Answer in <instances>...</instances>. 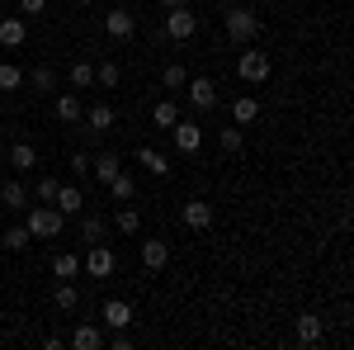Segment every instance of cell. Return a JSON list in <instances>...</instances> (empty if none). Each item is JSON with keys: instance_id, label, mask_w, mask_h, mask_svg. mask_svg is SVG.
Wrapping results in <instances>:
<instances>
[{"instance_id": "cell-33", "label": "cell", "mask_w": 354, "mask_h": 350, "mask_svg": "<svg viewBox=\"0 0 354 350\" xmlns=\"http://www.w3.org/2000/svg\"><path fill=\"white\" fill-rule=\"evenodd\" d=\"M118 81H123V67H118V62H100V67H95V85L113 90Z\"/></svg>"}, {"instance_id": "cell-9", "label": "cell", "mask_w": 354, "mask_h": 350, "mask_svg": "<svg viewBox=\"0 0 354 350\" xmlns=\"http://www.w3.org/2000/svg\"><path fill=\"white\" fill-rule=\"evenodd\" d=\"M104 33L118 38V43H123V38H133V33H137V15H133V10H123V5L109 10V15H104Z\"/></svg>"}, {"instance_id": "cell-7", "label": "cell", "mask_w": 354, "mask_h": 350, "mask_svg": "<svg viewBox=\"0 0 354 350\" xmlns=\"http://www.w3.org/2000/svg\"><path fill=\"white\" fill-rule=\"evenodd\" d=\"M180 218H185V227H194V232H208L218 213H213V204H208V199H189V204L180 209Z\"/></svg>"}, {"instance_id": "cell-20", "label": "cell", "mask_w": 354, "mask_h": 350, "mask_svg": "<svg viewBox=\"0 0 354 350\" xmlns=\"http://www.w3.org/2000/svg\"><path fill=\"white\" fill-rule=\"evenodd\" d=\"M104 189H109V199H113V204H133V194H137V180L128 175V170H118V175H113V180H109Z\"/></svg>"}, {"instance_id": "cell-6", "label": "cell", "mask_w": 354, "mask_h": 350, "mask_svg": "<svg viewBox=\"0 0 354 350\" xmlns=\"http://www.w3.org/2000/svg\"><path fill=\"white\" fill-rule=\"evenodd\" d=\"M170 137H175V152H185V157H194V152L203 147V128H198L194 119H180V123L170 128Z\"/></svg>"}, {"instance_id": "cell-23", "label": "cell", "mask_w": 354, "mask_h": 350, "mask_svg": "<svg viewBox=\"0 0 354 350\" xmlns=\"http://www.w3.org/2000/svg\"><path fill=\"white\" fill-rule=\"evenodd\" d=\"M81 123H90V133H109V128H113V109H109V105L85 109V114H81Z\"/></svg>"}, {"instance_id": "cell-18", "label": "cell", "mask_w": 354, "mask_h": 350, "mask_svg": "<svg viewBox=\"0 0 354 350\" xmlns=\"http://www.w3.org/2000/svg\"><path fill=\"white\" fill-rule=\"evenodd\" d=\"M53 303H57V313H76V308H81V289H76L71 279H57Z\"/></svg>"}, {"instance_id": "cell-16", "label": "cell", "mask_w": 354, "mask_h": 350, "mask_svg": "<svg viewBox=\"0 0 354 350\" xmlns=\"http://www.w3.org/2000/svg\"><path fill=\"white\" fill-rule=\"evenodd\" d=\"M5 166H15V170L24 175V170H33V166H38V152H33L28 142H15V147H5Z\"/></svg>"}, {"instance_id": "cell-19", "label": "cell", "mask_w": 354, "mask_h": 350, "mask_svg": "<svg viewBox=\"0 0 354 350\" xmlns=\"http://www.w3.org/2000/svg\"><path fill=\"white\" fill-rule=\"evenodd\" d=\"M53 204L62 209V218L81 213V209H85V194H81V185H62V189H57V199H53Z\"/></svg>"}, {"instance_id": "cell-8", "label": "cell", "mask_w": 354, "mask_h": 350, "mask_svg": "<svg viewBox=\"0 0 354 350\" xmlns=\"http://www.w3.org/2000/svg\"><path fill=\"white\" fill-rule=\"evenodd\" d=\"M100 322L109 326V331H118V326H133V322H137V313H133V303H123V298H109V303L100 308Z\"/></svg>"}, {"instance_id": "cell-21", "label": "cell", "mask_w": 354, "mask_h": 350, "mask_svg": "<svg viewBox=\"0 0 354 350\" xmlns=\"http://www.w3.org/2000/svg\"><path fill=\"white\" fill-rule=\"evenodd\" d=\"M66 85L81 95V90H90L95 85V62H71V71H66Z\"/></svg>"}, {"instance_id": "cell-32", "label": "cell", "mask_w": 354, "mask_h": 350, "mask_svg": "<svg viewBox=\"0 0 354 350\" xmlns=\"http://www.w3.org/2000/svg\"><path fill=\"white\" fill-rule=\"evenodd\" d=\"M28 242H33L28 227H5V232H0V246H5V251H24Z\"/></svg>"}, {"instance_id": "cell-36", "label": "cell", "mask_w": 354, "mask_h": 350, "mask_svg": "<svg viewBox=\"0 0 354 350\" xmlns=\"http://www.w3.org/2000/svg\"><path fill=\"white\" fill-rule=\"evenodd\" d=\"M57 189H62V180H57V175H43V180L33 185V194H38V204H53Z\"/></svg>"}, {"instance_id": "cell-4", "label": "cell", "mask_w": 354, "mask_h": 350, "mask_svg": "<svg viewBox=\"0 0 354 350\" xmlns=\"http://www.w3.org/2000/svg\"><path fill=\"white\" fill-rule=\"evenodd\" d=\"M194 33H198V15H194L189 5H175V10L165 15V38H175V43H189Z\"/></svg>"}, {"instance_id": "cell-40", "label": "cell", "mask_w": 354, "mask_h": 350, "mask_svg": "<svg viewBox=\"0 0 354 350\" xmlns=\"http://www.w3.org/2000/svg\"><path fill=\"white\" fill-rule=\"evenodd\" d=\"M161 5H165V10H175V5H185V0H161Z\"/></svg>"}, {"instance_id": "cell-26", "label": "cell", "mask_w": 354, "mask_h": 350, "mask_svg": "<svg viewBox=\"0 0 354 350\" xmlns=\"http://www.w3.org/2000/svg\"><path fill=\"white\" fill-rule=\"evenodd\" d=\"M137 166H142L147 175H170V161H165L156 147H142V152H137Z\"/></svg>"}, {"instance_id": "cell-17", "label": "cell", "mask_w": 354, "mask_h": 350, "mask_svg": "<svg viewBox=\"0 0 354 350\" xmlns=\"http://www.w3.org/2000/svg\"><path fill=\"white\" fill-rule=\"evenodd\" d=\"M71 346H76V350H100V346H104V326L81 322L76 331H71Z\"/></svg>"}, {"instance_id": "cell-14", "label": "cell", "mask_w": 354, "mask_h": 350, "mask_svg": "<svg viewBox=\"0 0 354 350\" xmlns=\"http://www.w3.org/2000/svg\"><path fill=\"white\" fill-rule=\"evenodd\" d=\"M123 170V161H118V152H100V157H90V175L100 180V185H109L113 175Z\"/></svg>"}, {"instance_id": "cell-28", "label": "cell", "mask_w": 354, "mask_h": 350, "mask_svg": "<svg viewBox=\"0 0 354 350\" xmlns=\"http://www.w3.org/2000/svg\"><path fill=\"white\" fill-rule=\"evenodd\" d=\"M232 119H236V123H255V119H260V100H255V95H241V100H236V105H232Z\"/></svg>"}, {"instance_id": "cell-34", "label": "cell", "mask_w": 354, "mask_h": 350, "mask_svg": "<svg viewBox=\"0 0 354 350\" xmlns=\"http://www.w3.org/2000/svg\"><path fill=\"white\" fill-rule=\"evenodd\" d=\"M185 81H189V71H185L180 62H170V67L161 71V85H165V90H185Z\"/></svg>"}, {"instance_id": "cell-25", "label": "cell", "mask_w": 354, "mask_h": 350, "mask_svg": "<svg viewBox=\"0 0 354 350\" xmlns=\"http://www.w3.org/2000/svg\"><path fill=\"white\" fill-rule=\"evenodd\" d=\"M53 274L57 279H76V274H81V256H76V251H57L53 256Z\"/></svg>"}, {"instance_id": "cell-35", "label": "cell", "mask_w": 354, "mask_h": 350, "mask_svg": "<svg viewBox=\"0 0 354 350\" xmlns=\"http://www.w3.org/2000/svg\"><path fill=\"white\" fill-rule=\"evenodd\" d=\"M24 85V71L15 62H0V90H19Z\"/></svg>"}, {"instance_id": "cell-41", "label": "cell", "mask_w": 354, "mask_h": 350, "mask_svg": "<svg viewBox=\"0 0 354 350\" xmlns=\"http://www.w3.org/2000/svg\"><path fill=\"white\" fill-rule=\"evenodd\" d=\"M0 166H5V147H0Z\"/></svg>"}, {"instance_id": "cell-31", "label": "cell", "mask_w": 354, "mask_h": 350, "mask_svg": "<svg viewBox=\"0 0 354 350\" xmlns=\"http://www.w3.org/2000/svg\"><path fill=\"white\" fill-rule=\"evenodd\" d=\"M218 147L227 152V157H236V152L245 147V133H241V123H232V128H222V133H218Z\"/></svg>"}, {"instance_id": "cell-15", "label": "cell", "mask_w": 354, "mask_h": 350, "mask_svg": "<svg viewBox=\"0 0 354 350\" xmlns=\"http://www.w3.org/2000/svg\"><path fill=\"white\" fill-rule=\"evenodd\" d=\"M322 336H326V322H322L317 313H298V341L302 346H317Z\"/></svg>"}, {"instance_id": "cell-5", "label": "cell", "mask_w": 354, "mask_h": 350, "mask_svg": "<svg viewBox=\"0 0 354 350\" xmlns=\"http://www.w3.org/2000/svg\"><path fill=\"white\" fill-rule=\"evenodd\" d=\"M81 270L90 274V279H109L113 270H118V261H113V251H109L104 242H95V246L81 256Z\"/></svg>"}, {"instance_id": "cell-39", "label": "cell", "mask_w": 354, "mask_h": 350, "mask_svg": "<svg viewBox=\"0 0 354 350\" xmlns=\"http://www.w3.org/2000/svg\"><path fill=\"white\" fill-rule=\"evenodd\" d=\"M48 0H19V15H43Z\"/></svg>"}, {"instance_id": "cell-10", "label": "cell", "mask_w": 354, "mask_h": 350, "mask_svg": "<svg viewBox=\"0 0 354 350\" xmlns=\"http://www.w3.org/2000/svg\"><path fill=\"white\" fill-rule=\"evenodd\" d=\"M185 90H189V105L194 109H213V105H218V85L208 81V76H189Z\"/></svg>"}, {"instance_id": "cell-42", "label": "cell", "mask_w": 354, "mask_h": 350, "mask_svg": "<svg viewBox=\"0 0 354 350\" xmlns=\"http://www.w3.org/2000/svg\"><path fill=\"white\" fill-rule=\"evenodd\" d=\"M76 5H95V0H76Z\"/></svg>"}, {"instance_id": "cell-27", "label": "cell", "mask_w": 354, "mask_h": 350, "mask_svg": "<svg viewBox=\"0 0 354 350\" xmlns=\"http://www.w3.org/2000/svg\"><path fill=\"white\" fill-rule=\"evenodd\" d=\"M113 227H118L123 237H137V232H142V213H137L133 204H123V209H118V218H113Z\"/></svg>"}, {"instance_id": "cell-11", "label": "cell", "mask_w": 354, "mask_h": 350, "mask_svg": "<svg viewBox=\"0 0 354 350\" xmlns=\"http://www.w3.org/2000/svg\"><path fill=\"white\" fill-rule=\"evenodd\" d=\"M53 114H57V123H81V114H85L81 95H76V90H62L53 100Z\"/></svg>"}, {"instance_id": "cell-1", "label": "cell", "mask_w": 354, "mask_h": 350, "mask_svg": "<svg viewBox=\"0 0 354 350\" xmlns=\"http://www.w3.org/2000/svg\"><path fill=\"white\" fill-rule=\"evenodd\" d=\"M222 24H227V38L241 43V48L260 38V15H255L250 5H227V10H222Z\"/></svg>"}, {"instance_id": "cell-24", "label": "cell", "mask_w": 354, "mask_h": 350, "mask_svg": "<svg viewBox=\"0 0 354 350\" xmlns=\"http://www.w3.org/2000/svg\"><path fill=\"white\" fill-rule=\"evenodd\" d=\"M28 90H33V95H53L57 90V71L53 67H33V71H28Z\"/></svg>"}, {"instance_id": "cell-37", "label": "cell", "mask_w": 354, "mask_h": 350, "mask_svg": "<svg viewBox=\"0 0 354 350\" xmlns=\"http://www.w3.org/2000/svg\"><path fill=\"white\" fill-rule=\"evenodd\" d=\"M104 346H113V350H133V331H128V326H118V331H109V336H104Z\"/></svg>"}, {"instance_id": "cell-30", "label": "cell", "mask_w": 354, "mask_h": 350, "mask_svg": "<svg viewBox=\"0 0 354 350\" xmlns=\"http://www.w3.org/2000/svg\"><path fill=\"white\" fill-rule=\"evenodd\" d=\"M81 242H85V246L104 242V218H100V213H85V218H81Z\"/></svg>"}, {"instance_id": "cell-38", "label": "cell", "mask_w": 354, "mask_h": 350, "mask_svg": "<svg viewBox=\"0 0 354 350\" xmlns=\"http://www.w3.org/2000/svg\"><path fill=\"white\" fill-rule=\"evenodd\" d=\"M71 175H76V180H85V175H90V152H71Z\"/></svg>"}, {"instance_id": "cell-2", "label": "cell", "mask_w": 354, "mask_h": 350, "mask_svg": "<svg viewBox=\"0 0 354 350\" xmlns=\"http://www.w3.org/2000/svg\"><path fill=\"white\" fill-rule=\"evenodd\" d=\"M62 222H66V218H62L57 204H33L28 218H24V227L33 232V237H43V242H48V237H62Z\"/></svg>"}, {"instance_id": "cell-12", "label": "cell", "mask_w": 354, "mask_h": 350, "mask_svg": "<svg viewBox=\"0 0 354 350\" xmlns=\"http://www.w3.org/2000/svg\"><path fill=\"white\" fill-rule=\"evenodd\" d=\"M142 265L151 270V274H161V270L170 265V246H165L161 237H151V242H142Z\"/></svg>"}, {"instance_id": "cell-22", "label": "cell", "mask_w": 354, "mask_h": 350, "mask_svg": "<svg viewBox=\"0 0 354 350\" xmlns=\"http://www.w3.org/2000/svg\"><path fill=\"white\" fill-rule=\"evenodd\" d=\"M0 204L19 213V209L28 204V189H24V180H5V185H0Z\"/></svg>"}, {"instance_id": "cell-29", "label": "cell", "mask_w": 354, "mask_h": 350, "mask_svg": "<svg viewBox=\"0 0 354 350\" xmlns=\"http://www.w3.org/2000/svg\"><path fill=\"white\" fill-rule=\"evenodd\" d=\"M151 123H156V128H165V133H170V128H175V123H180V109H175V100H161V105L151 109Z\"/></svg>"}, {"instance_id": "cell-13", "label": "cell", "mask_w": 354, "mask_h": 350, "mask_svg": "<svg viewBox=\"0 0 354 350\" xmlns=\"http://www.w3.org/2000/svg\"><path fill=\"white\" fill-rule=\"evenodd\" d=\"M24 38H28V24L19 15H5L0 19V48H24Z\"/></svg>"}, {"instance_id": "cell-3", "label": "cell", "mask_w": 354, "mask_h": 350, "mask_svg": "<svg viewBox=\"0 0 354 350\" xmlns=\"http://www.w3.org/2000/svg\"><path fill=\"white\" fill-rule=\"evenodd\" d=\"M270 71H274L270 53H255V48L245 43V53L236 57V76H241L245 85H265V81H270Z\"/></svg>"}]
</instances>
